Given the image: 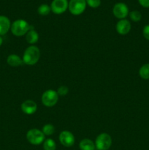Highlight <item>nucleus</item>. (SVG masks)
<instances>
[{"label": "nucleus", "mask_w": 149, "mask_h": 150, "mask_svg": "<svg viewBox=\"0 0 149 150\" xmlns=\"http://www.w3.org/2000/svg\"><path fill=\"white\" fill-rule=\"evenodd\" d=\"M129 17L131 18V20L134 22H138L141 20L142 18V15L137 10H134V11H131L129 13Z\"/></svg>", "instance_id": "aec40b11"}, {"label": "nucleus", "mask_w": 149, "mask_h": 150, "mask_svg": "<svg viewBox=\"0 0 149 150\" xmlns=\"http://www.w3.org/2000/svg\"><path fill=\"white\" fill-rule=\"evenodd\" d=\"M11 27L10 21L7 16H0V36L4 35L9 32Z\"/></svg>", "instance_id": "f8f14e48"}, {"label": "nucleus", "mask_w": 149, "mask_h": 150, "mask_svg": "<svg viewBox=\"0 0 149 150\" xmlns=\"http://www.w3.org/2000/svg\"><path fill=\"white\" fill-rule=\"evenodd\" d=\"M143 35L146 40H149V24L144 26L143 29Z\"/></svg>", "instance_id": "5701e85b"}, {"label": "nucleus", "mask_w": 149, "mask_h": 150, "mask_svg": "<svg viewBox=\"0 0 149 150\" xmlns=\"http://www.w3.org/2000/svg\"><path fill=\"white\" fill-rule=\"evenodd\" d=\"M69 92V89L67 86H61L58 87V90H57V93L60 96H65L66 95H67Z\"/></svg>", "instance_id": "4be33fe9"}, {"label": "nucleus", "mask_w": 149, "mask_h": 150, "mask_svg": "<svg viewBox=\"0 0 149 150\" xmlns=\"http://www.w3.org/2000/svg\"><path fill=\"white\" fill-rule=\"evenodd\" d=\"M40 58V51L39 48L35 45L29 46L26 50L23 55V62L27 65H34L38 62Z\"/></svg>", "instance_id": "f257e3e1"}, {"label": "nucleus", "mask_w": 149, "mask_h": 150, "mask_svg": "<svg viewBox=\"0 0 149 150\" xmlns=\"http://www.w3.org/2000/svg\"><path fill=\"white\" fill-rule=\"evenodd\" d=\"M58 101V95L56 91L48 89L43 92L42 95V103L45 106L53 107Z\"/></svg>", "instance_id": "20e7f679"}, {"label": "nucleus", "mask_w": 149, "mask_h": 150, "mask_svg": "<svg viewBox=\"0 0 149 150\" xmlns=\"http://www.w3.org/2000/svg\"><path fill=\"white\" fill-rule=\"evenodd\" d=\"M131 28V23L127 19H121L117 23L115 29L119 35H126L130 32Z\"/></svg>", "instance_id": "9d476101"}, {"label": "nucleus", "mask_w": 149, "mask_h": 150, "mask_svg": "<svg viewBox=\"0 0 149 150\" xmlns=\"http://www.w3.org/2000/svg\"><path fill=\"white\" fill-rule=\"evenodd\" d=\"M7 62L9 65L12 67H18L23 64V62L19 56L16 54H10L7 57Z\"/></svg>", "instance_id": "ddd939ff"}, {"label": "nucleus", "mask_w": 149, "mask_h": 150, "mask_svg": "<svg viewBox=\"0 0 149 150\" xmlns=\"http://www.w3.org/2000/svg\"><path fill=\"white\" fill-rule=\"evenodd\" d=\"M2 43H3V39L2 38H1V36H0V46L2 45Z\"/></svg>", "instance_id": "393cba45"}, {"label": "nucleus", "mask_w": 149, "mask_h": 150, "mask_svg": "<svg viewBox=\"0 0 149 150\" xmlns=\"http://www.w3.org/2000/svg\"><path fill=\"white\" fill-rule=\"evenodd\" d=\"M79 147L81 150H94L96 146L92 140L89 139H84L80 141Z\"/></svg>", "instance_id": "2eb2a0df"}, {"label": "nucleus", "mask_w": 149, "mask_h": 150, "mask_svg": "<svg viewBox=\"0 0 149 150\" xmlns=\"http://www.w3.org/2000/svg\"><path fill=\"white\" fill-rule=\"evenodd\" d=\"M59 142L65 147H71L74 145L75 139L72 133L68 130H64L59 134Z\"/></svg>", "instance_id": "1a4fd4ad"}, {"label": "nucleus", "mask_w": 149, "mask_h": 150, "mask_svg": "<svg viewBox=\"0 0 149 150\" xmlns=\"http://www.w3.org/2000/svg\"><path fill=\"white\" fill-rule=\"evenodd\" d=\"M56 144L54 140L51 139H48L44 141L43 149L44 150H56Z\"/></svg>", "instance_id": "a211bd4d"}, {"label": "nucleus", "mask_w": 149, "mask_h": 150, "mask_svg": "<svg viewBox=\"0 0 149 150\" xmlns=\"http://www.w3.org/2000/svg\"><path fill=\"white\" fill-rule=\"evenodd\" d=\"M69 2L67 0H53L51 2V11L57 15H60L66 12L68 9Z\"/></svg>", "instance_id": "6e6552de"}, {"label": "nucleus", "mask_w": 149, "mask_h": 150, "mask_svg": "<svg viewBox=\"0 0 149 150\" xmlns=\"http://www.w3.org/2000/svg\"><path fill=\"white\" fill-rule=\"evenodd\" d=\"M20 108L24 114L27 115H32L34 114L37 110V105L34 100H27L21 104Z\"/></svg>", "instance_id": "9b49d317"}, {"label": "nucleus", "mask_w": 149, "mask_h": 150, "mask_svg": "<svg viewBox=\"0 0 149 150\" xmlns=\"http://www.w3.org/2000/svg\"><path fill=\"white\" fill-rule=\"evenodd\" d=\"M94 144L98 150H108L112 145V138L106 133H100L96 137Z\"/></svg>", "instance_id": "39448f33"}, {"label": "nucleus", "mask_w": 149, "mask_h": 150, "mask_svg": "<svg viewBox=\"0 0 149 150\" xmlns=\"http://www.w3.org/2000/svg\"><path fill=\"white\" fill-rule=\"evenodd\" d=\"M30 29V25L23 19H18L15 21L13 23H11V27H10L11 32L16 37H21L26 35Z\"/></svg>", "instance_id": "f03ea898"}, {"label": "nucleus", "mask_w": 149, "mask_h": 150, "mask_svg": "<svg viewBox=\"0 0 149 150\" xmlns=\"http://www.w3.org/2000/svg\"><path fill=\"white\" fill-rule=\"evenodd\" d=\"M138 1L142 7H145V8L149 7V0H138Z\"/></svg>", "instance_id": "b1692460"}, {"label": "nucleus", "mask_w": 149, "mask_h": 150, "mask_svg": "<svg viewBox=\"0 0 149 150\" xmlns=\"http://www.w3.org/2000/svg\"><path fill=\"white\" fill-rule=\"evenodd\" d=\"M26 42L31 45H34L37 42L38 40H39V35H38L37 32L35 31L34 29H30V30L26 35Z\"/></svg>", "instance_id": "4468645a"}, {"label": "nucleus", "mask_w": 149, "mask_h": 150, "mask_svg": "<svg viewBox=\"0 0 149 150\" xmlns=\"http://www.w3.org/2000/svg\"><path fill=\"white\" fill-rule=\"evenodd\" d=\"M139 75L140 77L145 80L149 79V63L145 64L139 70Z\"/></svg>", "instance_id": "dca6fc26"}, {"label": "nucleus", "mask_w": 149, "mask_h": 150, "mask_svg": "<svg viewBox=\"0 0 149 150\" xmlns=\"http://www.w3.org/2000/svg\"><path fill=\"white\" fill-rule=\"evenodd\" d=\"M86 4L91 8H97L101 4V0H86Z\"/></svg>", "instance_id": "412c9836"}, {"label": "nucleus", "mask_w": 149, "mask_h": 150, "mask_svg": "<svg viewBox=\"0 0 149 150\" xmlns=\"http://www.w3.org/2000/svg\"><path fill=\"white\" fill-rule=\"evenodd\" d=\"M42 133L45 136H51L55 133V127L51 124H46L42 127Z\"/></svg>", "instance_id": "6ab92c4d"}, {"label": "nucleus", "mask_w": 149, "mask_h": 150, "mask_svg": "<svg viewBox=\"0 0 149 150\" xmlns=\"http://www.w3.org/2000/svg\"><path fill=\"white\" fill-rule=\"evenodd\" d=\"M51 11V6H49L47 4H42L40 6H39L37 9V13H39L40 16H48Z\"/></svg>", "instance_id": "f3484780"}, {"label": "nucleus", "mask_w": 149, "mask_h": 150, "mask_svg": "<svg viewBox=\"0 0 149 150\" xmlns=\"http://www.w3.org/2000/svg\"><path fill=\"white\" fill-rule=\"evenodd\" d=\"M45 136L39 129H30L26 133V139L32 145H39L45 141Z\"/></svg>", "instance_id": "7ed1b4c3"}, {"label": "nucleus", "mask_w": 149, "mask_h": 150, "mask_svg": "<svg viewBox=\"0 0 149 150\" xmlns=\"http://www.w3.org/2000/svg\"><path fill=\"white\" fill-rule=\"evenodd\" d=\"M112 13H113L115 17L120 19V20L125 19L127 17V16L129 14L128 6L125 3H116L112 8Z\"/></svg>", "instance_id": "0eeeda50"}, {"label": "nucleus", "mask_w": 149, "mask_h": 150, "mask_svg": "<svg viewBox=\"0 0 149 150\" xmlns=\"http://www.w3.org/2000/svg\"><path fill=\"white\" fill-rule=\"evenodd\" d=\"M86 0H70L68 9L74 16H79L85 11L86 8Z\"/></svg>", "instance_id": "423d86ee"}]
</instances>
